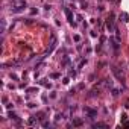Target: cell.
<instances>
[{"mask_svg": "<svg viewBox=\"0 0 129 129\" xmlns=\"http://www.w3.org/2000/svg\"><path fill=\"white\" fill-rule=\"evenodd\" d=\"M84 125V121H82L81 119H73V126H76V128H79Z\"/></svg>", "mask_w": 129, "mask_h": 129, "instance_id": "1", "label": "cell"}, {"mask_svg": "<svg viewBox=\"0 0 129 129\" xmlns=\"http://www.w3.org/2000/svg\"><path fill=\"white\" fill-rule=\"evenodd\" d=\"M64 11H65V15H67V18H69V21H70V23H73V15H71V12H70V9H64Z\"/></svg>", "mask_w": 129, "mask_h": 129, "instance_id": "2", "label": "cell"}, {"mask_svg": "<svg viewBox=\"0 0 129 129\" xmlns=\"http://www.w3.org/2000/svg\"><path fill=\"white\" fill-rule=\"evenodd\" d=\"M112 71H114V73H116V76H117V77H119V79H123V74H121V73H120V71H119V70H117V67H114V69H112Z\"/></svg>", "mask_w": 129, "mask_h": 129, "instance_id": "3", "label": "cell"}, {"mask_svg": "<svg viewBox=\"0 0 129 129\" xmlns=\"http://www.w3.org/2000/svg\"><path fill=\"white\" fill-rule=\"evenodd\" d=\"M93 126H94V128H108V126H106L105 123H94Z\"/></svg>", "mask_w": 129, "mask_h": 129, "instance_id": "4", "label": "cell"}, {"mask_svg": "<svg viewBox=\"0 0 129 129\" xmlns=\"http://www.w3.org/2000/svg\"><path fill=\"white\" fill-rule=\"evenodd\" d=\"M35 121H37V117H32L29 119V125H35Z\"/></svg>", "mask_w": 129, "mask_h": 129, "instance_id": "5", "label": "cell"}, {"mask_svg": "<svg viewBox=\"0 0 129 129\" xmlns=\"http://www.w3.org/2000/svg\"><path fill=\"white\" fill-rule=\"evenodd\" d=\"M125 126H126V128H129V121H125Z\"/></svg>", "mask_w": 129, "mask_h": 129, "instance_id": "6", "label": "cell"}]
</instances>
